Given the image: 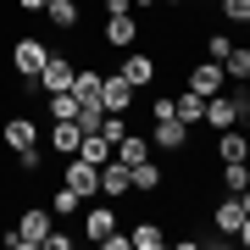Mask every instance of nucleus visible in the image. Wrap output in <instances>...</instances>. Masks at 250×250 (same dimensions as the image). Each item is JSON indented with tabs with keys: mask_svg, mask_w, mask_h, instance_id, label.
<instances>
[{
	"mask_svg": "<svg viewBox=\"0 0 250 250\" xmlns=\"http://www.w3.org/2000/svg\"><path fill=\"white\" fill-rule=\"evenodd\" d=\"M250 111V95H228V89H217V95H206V128H239V117Z\"/></svg>",
	"mask_w": 250,
	"mask_h": 250,
	"instance_id": "f257e3e1",
	"label": "nucleus"
},
{
	"mask_svg": "<svg viewBox=\"0 0 250 250\" xmlns=\"http://www.w3.org/2000/svg\"><path fill=\"white\" fill-rule=\"evenodd\" d=\"M45 62H50V45H45V39L22 34L17 45H11V72H17V78H39V72H45Z\"/></svg>",
	"mask_w": 250,
	"mask_h": 250,
	"instance_id": "f03ea898",
	"label": "nucleus"
},
{
	"mask_svg": "<svg viewBox=\"0 0 250 250\" xmlns=\"http://www.w3.org/2000/svg\"><path fill=\"white\" fill-rule=\"evenodd\" d=\"M150 150L184 156V150H189V123H178V117H161V123H150Z\"/></svg>",
	"mask_w": 250,
	"mask_h": 250,
	"instance_id": "7ed1b4c3",
	"label": "nucleus"
},
{
	"mask_svg": "<svg viewBox=\"0 0 250 250\" xmlns=\"http://www.w3.org/2000/svg\"><path fill=\"white\" fill-rule=\"evenodd\" d=\"M62 184H67V189H78L83 200H95V195H100V167H95V161H83V156H67Z\"/></svg>",
	"mask_w": 250,
	"mask_h": 250,
	"instance_id": "20e7f679",
	"label": "nucleus"
},
{
	"mask_svg": "<svg viewBox=\"0 0 250 250\" xmlns=\"http://www.w3.org/2000/svg\"><path fill=\"white\" fill-rule=\"evenodd\" d=\"M50 228H56V211H45V206H28V211L17 217V239H22V250H28V245H45Z\"/></svg>",
	"mask_w": 250,
	"mask_h": 250,
	"instance_id": "39448f33",
	"label": "nucleus"
},
{
	"mask_svg": "<svg viewBox=\"0 0 250 250\" xmlns=\"http://www.w3.org/2000/svg\"><path fill=\"white\" fill-rule=\"evenodd\" d=\"M100 195L106 200H128L134 195V172H128V161H106V167H100Z\"/></svg>",
	"mask_w": 250,
	"mask_h": 250,
	"instance_id": "423d86ee",
	"label": "nucleus"
},
{
	"mask_svg": "<svg viewBox=\"0 0 250 250\" xmlns=\"http://www.w3.org/2000/svg\"><path fill=\"white\" fill-rule=\"evenodd\" d=\"M0 145H6L11 156L28 150V145H39V123L34 117H6V123H0Z\"/></svg>",
	"mask_w": 250,
	"mask_h": 250,
	"instance_id": "0eeeda50",
	"label": "nucleus"
},
{
	"mask_svg": "<svg viewBox=\"0 0 250 250\" xmlns=\"http://www.w3.org/2000/svg\"><path fill=\"white\" fill-rule=\"evenodd\" d=\"M72 72H78V62H72V56H62V50H50L45 72H39V89H45V95H56V89H72Z\"/></svg>",
	"mask_w": 250,
	"mask_h": 250,
	"instance_id": "6e6552de",
	"label": "nucleus"
},
{
	"mask_svg": "<svg viewBox=\"0 0 250 250\" xmlns=\"http://www.w3.org/2000/svg\"><path fill=\"white\" fill-rule=\"evenodd\" d=\"M117 72H123V78L134 83V89H150L161 67H156V56H145V50H128V56H123V67H117Z\"/></svg>",
	"mask_w": 250,
	"mask_h": 250,
	"instance_id": "1a4fd4ad",
	"label": "nucleus"
},
{
	"mask_svg": "<svg viewBox=\"0 0 250 250\" xmlns=\"http://www.w3.org/2000/svg\"><path fill=\"white\" fill-rule=\"evenodd\" d=\"M100 106L106 111H128L134 106V83H128L123 72H106V78H100Z\"/></svg>",
	"mask_w": 250,
	"mask_h": 250,
	"instance_id": "9d476101",
	"label": "nucleus"
},
{
	"mask_svg": "<svg viewBox=\"0 0 250 250\" xmlns=\"http://www.w3.org/2000/svg\"><path fill=\"white\" fill-rule=\"evenodd\" d=\"M106 45H117V50H134L139 45V17H134V11L106 17Z\"/></svg>",
	"mask_w": 250,
	"mask_h": 250,
	"instance_id": "9b49d317",
	"label": "nucleus"
},
{
	"mask_svg": "<svg viewBox=\"0 0 250 250\" xmlns=\"http://www.w3.org/2000/svg\"><path fill=\"white\" fill-rule=\"evenodd\" d=\"M223 78H228L223 62H195V67H189V78H184V89H195V95H217V89H223Z\"/></svg>",
	"mask_w": 250,
	"mask_h": 250,
	"instance_id": "f8f14e48",
	"label": "nucleus"
},
{
	"mask_svg": "<svg viewBox=\"0 0 250 250\" xmlns=\"http://www.w3.org/2000/svg\"><path fill=\"white\" fill-rule=\"evenodd\" d=\"M239 223H245V206H239V195H223V200L211 206V228L223 233V239H228V233H239Z\"/></svg>",
	"mask_w": 250,
	"mask_h": 250,
	"instance_id": "ddd939ff",
	"label": "nucleus"
},
{
	"mask_svg": "<svg viewBox=\"0 0 250 250\" xmlns=\"http://www.w3.org/2000/svg\"><path fill=\"white\" fill-rule=\"evenodd\" d=\"M217 161H250V134H239V128H217Z\"/></svg>",
	"mask_w": 250,
	"mask_h": 250,
	"instance_id": "4468645a",
	"label": "nucleus"
},
{
	"mask_svg": "<svg viewBox=\"0 0 250 250\" xmlns=\"http://www.w3.org/2000/svg\"><path fill=\"white\" fill-rule=\"evenodd\" d=\"M128 172H134V195H161V184H167V172H161L150 156H145V161H134Z\"/></svg>",
	"mask_w": 250,
	"mask_h": 250,
	"instance_id": "2eb2a0df",
	"label": "nucleus"
},
{
	"mask_svg": "<svg viewBox=\"0 0 250 250\" xmlns=\"http://www.w3.org/2000/svg\"><path fill=\"white\" fill-rule=\"evenodd\" d=\"M111 156H117V161H128V167H134V161H145V156H150V139H145L139 128H128V134H123V139L111 145Z\"/></svg>",
	"mask_w": 250,
	"mask_h": 250,
	"instance_id": "dca6fc26",
	"label": "nucleus"
},
{
	"mask_svg": "<svg viewBox=\"0 0 250 250\" xmlns=\"http://www.w3.org/2000/svg\"><path fill=\"white\" fill-rule=\"evenodd\" d=\"M78 145H83V128L78 123H50V150L56 156H78Z\"/></svg>",
	"mask_w": 250,
	"mask_h": 250,
	"instance_id": "f3484780",
	"label": "nucleus"
},
{
	"mask_svg": "<svg viewBox=\"0 0 250 250\" xmlns=\"http://www.w3.org/2000/svg\"><path fill=\"white\" fill-rule=\"evenodd\" d=\"M217 184H223V195H239L250 184V161H217Z\"/></svg>",
	"mask_w": 250,
	"mask_h": 250,
	"instance_id": "a211bd4d",
	"label": "nucleus"
},
{
	"mask_svg": "<svg viewBox=\"0 0 250 250\" xmlns=\"http://www.w3.org/2000/svg\"><path fill=\"white\" fill-rule=\"evenodd\" d=\"M111 228H117V211H111V206H89V217H83V233H89V245H100Z\"/></svg>",
	"mask_w": 250,
	"mask_h": 250,
	"instance_id": "6ab92c4d",
	"label": "nucleus"
},
{
	"mask_svg": "<svg viewBox=\"0 0 250 250\" xmlns=\"http://www.w3.org/2000/svg\"><path fill=\"white\" fill-rule=\"evenodd\" d=\"M172 111H178V123H206V95H195V89H184V95H172Z\"/></svg>",
	"mask_w": 250,
	"mask_h": 250,
	"instance_id": "aec40b11",
	"label": "nucleus"
},
{
	"mask_svg": "<svg viewBox=\"0 0 250 250\" xmlns=\"http://www.w3.org/2000/svg\"><path fill=\"white\" fill-rule=\"evenodd\" d=\"M45 117H50V123H72V117H78V95H72V89L45 95Z\"/></svg>",
	"mask_w": 250,
	"mask_h": 250,
	"instance_id": "412c9836",
	"label": "nucleus"
},
{
	"mask_svg": "<svg viewBox=\"0 0 250 250\" xmlns=\"http://www.w3.org/2000/svg\"><path fill=\"white\" fill-rule=\"evenodd\" d=\"M45 22L62 28V34H72V28H78V0H50V6H45Z\"/></svg>",
	"mask_w": 250,
	"mask_h": 250,
	"instance_id": "4be33fe9",
	"label": "nucleus"
},
{
	"mask_svg": "<svg viewBox=\"0 0 250 250\" xmlns=\"http://www.w3.org/2000/svg\"><path fill=\"white\" fill-rule=\"evenodd\" d=\"M78 156H83V161H95V167H106V161H111V139H106V134L95 128V134H83Z\"/></svg>",
	"mask_w": 250,
	"mask_h": 250,
	"instance_id": "5701e85b",
	"label": "nucleus"
},
{
	"mask_svg": "<svg viewBox=\"0 0 250 250\" xmlns=\"http://www.w3.org/2000/svg\"><path fill=\"white\" fill-rule=\"evenodd\" d=\"M128 239H134V250H161V245H167V233H161V223H150V217H145V223H134V233H128Z\"/></svg>",
	"mask_w": 250,
	"mask_h": 250,
	"instance_id": "b1692460",
	"label": "nucleus"
},
{
	"mask_svg": "<svg viewBox=\"0 0 250 250\" xmlns=\"http://www.w3.org/2000/svg\"><path fill=\"white\" fill-rule=\"evenodd\" d=\"M100 78H106V72L78 67V72H72V95H78V100H100Z\"/></svg>",
	"mask_w": 250,
	"mask_h": 250,
	"instance_id": "393cba45",
	"label": "nucleus"
},
{
	"mask_svg": "<svg viewBox=\"0 0 250 250\" xmlns=\"http://www.w3.org/2000/svg\"><path fill=\"white\" fill-rule=\"evenodd\" d=\"M72 123H78L83 134H95V128L106 123V106H100V100H78V117H72Z\"/></svg>",
	"mask_w": 250,
	"mask_h": 250,
	"instance_id": "a878e982",
	"label": "nucleus"
},
{
	"mask_svg": "<svg viewBox=\"0 0 250 250\" xmlns=\"http://www.w3.org/2000/svg\"><path fill=\"white\" fill-rule=\"evenodd\" d=\"M223 72H228V78H239V83H245V78H250V50H245V45H233V50L223 56Z\"/></svg>",
	"mask_w": 250,
	"mask_h": 250,
	"instance_id": "bb28decb",
	"label": "nucleus"
},
{
	"mask_svg": "<svg viewBox=\"0 0 250 250\" xmlns=\"http://www.w3.org/2000/svg\"><path fill=\"white\" fill-rule=\"evenodd\" d=\"M78 206H83V195H78V189H67V184H62V189L50 195V211H56V217H72Z\"/></svg>",
	"mask_w": 250,
	"mask_h": 250,
	"instance_id": "cd10ccee",
	"label": "nucleus"
},
{
	"mask_svg": "<svg viewBox=\"0 0 250 250\" xmlns=\"http://www.w3.org/2000/svg\"><path fill=\"white\" fill-rule=\"evenodd\" d=\"M228 50H233V39L223 34V28H217V34H211V39H206V56H211V62H223V56H228Z\"/></svg>",
	"mask_w": 250,
	"mask_h": 250,
	"instance_id": "c85d7f7f",
	"label": "nucleus"
},
{
	"mask_svg": "<svg viewBox=\"0 0 250 250\" xmlns=\"http://www.w3.org/2000/svg\"><path fill=\"white\" fill-rule=\"evenodd\" d=\"M17 167H22V172H39V167H45V156H39V145H28V150H17Z\"/></svg>",
	"mask_w": 250,
	"mask_h": 250,
	"instance_id": "c756f323",
	"label": "nucleus"
},
{
	"mask_svg": "<svg viewBox=\"0 0 250 250\" xmlns=\"http://www.w3.org/2000/svg\"><path fill=\"white\" fill-rule=\"evenodd\" d=\"M223 17L228 22H250V0H223Z\"/></svg>",
	"mask_w": 250,
	"mask_h": 250,
	"instance_id": "7c9ffc66",
	"label": "nucleus"
},
{
	"mask_svg": "<svg viewBox=\"0 0 250 250\" xmlns=\"http://www.w3.org/2000/svg\"><path fill=\"white\" fill-rule=\"evenodd\" d=\"M161 117H178V111H172V95H161V100H150V123H161Z\"/></svg>",
	"mask_w": 250,
	"mask_h": 250,
	"instance_id": "2f4dec72",
	"label": "nucleus"
},
{
	"mask_svg": "<svg viewBox=\"0 0 250 250\" xmlns=\"http://www.w3.org/2000/svg\"><path fill=\"white\" fill-rule=\"evenodd\" d=\"M45 250H72V233H56V228H50V233H45Z\"/></svg>",
	"mask_w": 250,
	"mask_h": 250,
	"instance_id": "473e14b6",
	"label": "nucleus"
},
{
	"mask_svg": "<svg viewBox=\"0 0 250 250\" xmlns=\"http://www.w3.org/2000/svg\"><path fill=\"white\" fill-rule=\"evenodd\" d=\"M45 6L50 0H17V11H28V17H45Z\"/></svg>",
	"mask_w": 250,
	"mask_h": 250,
	"instance_id": "72a5a7b5",
	"label": "nucleus"
},
{
	"mask_svg": "<svg viewBox=\"0 0 250 250\" xmlns=\"http://www.w3.org/2000/svg\"><path fill=\"white\" fill-rule=\"evenodd\" d=\"M117 11H134V0H106V17H117Z\"/></svg>",
	"mask_w": 250,
	"mask_h": 250,
	"instance_id": "f704fd0d",
	"label": "nucleus"
},
{
	"mask_svg": "<svg viewBox=\"0 0 250 250\" xmlns=\"http://www.w3.org/2000/svg\"><path fill=\"white\" fill-rule=\"evenodd\" d=\"M239 245H250V217H245V223H239Z\"/></svg>",
	"mask_w": 250,
	"mask_h": 250,
	"instance_id": "c9c22d12",
	"label": "nucleus"
},
{
	"mask_svg": "<svg viewBox=\"0 0 250 250\" xmlns=\"http://www.w3.org/2000/svg\"><path fill=\"white\" fill-rule=\"evenodd\" d=\"M239 206H245V217H250V184H245V189H239Z\"/></svg>",
	"mask_w": 250,
	"mask_h": 250,
	"instance_id": "e433bc0d",
	"label": "nucleus"
},
{
	"mask_svg": "<svg viewBox=\"0 0 250 250\" xmlns=\"http://www.w3.org/2000/svg\"><path fill=\"white\" fill-rule=\"evenodd\" d=\"M156 6H172V11H178V6H189V0H156Z\"/></svg>",
	"mask_w": 250,
	"mask_h": 250,
	"instance_id": "4c0bfd02",
	"label": "nucleus"
},
{
	"mask_svg": "<svg viewBox=\"0 0 250 250\" xmlns=\"http://www.w3.org/2000/svg\"><path fill=\"white\" fill-rule=\"evenodd\" d=\"M134 6H145V11H150V6H156V0H134Z\"/></svg>",
	"mask_w": 250,
	"mask_h": 250,
	"instance_id": "58836bf2",
	"label": "nucleus"
},
{
	"mask_svg": "<svg viewBox=\"0 0 250 250\" xmlns=\"http://www.w3.org/2000/svg\"><path fill=\"white\" fill-rule=\"evenodd\" d=\"M189 6H211V0H189Z\"/></svg>",
	"mask_w": 250,
	"mask_h": 250,
	"instance_id": "ea45409f",
	"label": "nucleus"
}]
</instances>
